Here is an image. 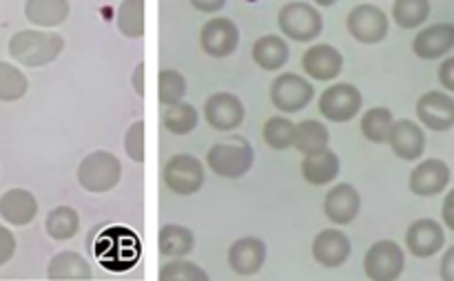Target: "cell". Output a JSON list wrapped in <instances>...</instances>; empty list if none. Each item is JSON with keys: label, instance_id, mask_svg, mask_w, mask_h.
Instances as JSON below:
<instances>
[{"label": "cell", "instance_id": "1", "mask_svg": "<svg viewBox=\"0 0 454 281\" xmlns=\"http://www.w3.org/2000/svg\"><path fill=\"white\" fill-rule=\"evenodd\" d=\"M62 51H65V38L49 29H22L9 40V56L18 65L31 69L51 65Z\"/></svg>", "mask_w": 454, "mask_h": 281}, {"label": "cell", "instance_id": "2", "mask_svg": "<svg viewBox=\"0 0 454 281\" xmlns=\"http://www.w3.org/2000/svg\"><path fill=\"white\" fill-rule=\"evenodd\" d=\"M120 180H122V162L111 151H93L78 164V184L87 193H109L120 184Z\"/></svg>", "mask_w": 454, "mask_h": 281}, {"label": "cell", "instance_id": "3", "mask_svg": "<svg viewBox=\"0 0 454 281\" xmlns=\"http://www.w3.org/2000/svg\"><path fill=\"white\" fill-rule=\"evenodd\" d=\"M253 162H255V151L242 137H235L233 142H217L207 153L208 168L224 180L244 177L253 168Z\"/></svg>", "mask_w": 454, "mask_h": 281}, {"label": "cell", "instance_id": "4", "mask_svg": "<svg viewBox=\"0 0 454 281\" xmlns=\"http://www.w3.org/2000/svg\"><path fill=\"white\" fill-rule=\"evenodd\" d=\"M278 25L286 38L295 40V43H313L322 34L324 18L315 4L293 0L279 9Z\"/></svg>", "mask_w": 454, "mask_h": 281}, {"label": "cell", "instance_id": "5", "mask_svg": "<svg viewBox=\"0 0 454 281\" xmlns=\"http://www.w3.org/2000/svg\"><path fill=\"white\" fill-rule=\"evenodd\" d=\"M406 270V253L393 239H380L364 255V273L371 281H397Z\"/></svg>", "mask_w": 454, "mask_h": 281}, {"label": "cell", "instance_id": "6", "mask_svg": "<svg viewBox=\"0 0 454 281\" xmlns=\"http://www.w3.org/2000/svg\"><path fill=\"white\" fill-rule=\"evenodd\" d=\"M162 180L171 193L186 198L202 189L204 180H207V168L195 155L177 153L164 164Z\"/></svg>", "mask_w": 454, "mask_h": 281}, {"label": "cell", "instance_id": "7", "mask_svg": "<svg viewBox=\"0 0 454 281\" xmlns=\"http://www.w3.org/2000/svg\"><path fill=\"white\" fill-rule=\"evenodd\" d=\"M315 87L309 78L300 74H279L270 84V102L282 113H300L313 102Z\"/></svg>", "mask_w": 454, "mask_h": 281}, {"label": "cell", "instance_id": "8", "mask_svg": "<svg viewBox=\"0 0 454 281\" xmlns=\"http://www.w3.org/2000/svg\"><path fill=\"white\" fill-rule=\"evenodd\" d=\"M364 96L355 84L350 82H337L333 87L324 89L319 96V113L333 124H346L353 118H357L362 111Z\"/></svg>", "mask_w": 454, "mask_h": 281}, {"label": "cell", "instance_id": "9", "mask_svg": "<svg viewBox=\"0 0 454 281\" xmlns=\"http://www.w3.org/2000/svg\"><path fill=\"white\" fill-rule=\"evenodd\" d=\"M346 29L357 43L362 44H380L386 40L390 31V18L377 4L362 3L350 9L346 18Z\"/></svg>", "mask_w": 454, "mask_h": 281}, {"label": "cell", "instance_id": "10", "mask_svg": "<svg viewBox=\"0 0 454 281\" xmlns=\"http://www.w3.org/2000/svg\"><path fill=\"white\" fill-rule=\"evenodd\" d=\"M204 118L215 131H235L247 118L244 102L235 93L217 91L204 102Z\"/></svg>", "mask_w": 454, "mask_h": 281}, {"label": "cell", "instance_id": "11", "mask_svg": "<svg viewBox=\"0 0 454 281\" xmlns=\"http://www.w3.org/2000/svg\"><path fill=\"white\" fill-rule=\"evenodd\" d=\"M417 118L430 131H450L454 127V98L448 91H426L417 100Z\"/></svg>", "mask_w": 454, "mask_h": 281}, {"label": "cell", "instance_id": "12", "mask_svg": "<svg viewBox=\"0 0 454 281\" xmlns=\"http://www.w3.org/2000/svg\"><path fill=\"white\" fill-rule=\"evenodd\" d=\"M200 44L204 53L211 58H226L238 49L239 44V29L231 18L215 16L204 22L200 31Z\"/></svg>", "mask_w": 454, "mask_h": 281}, {"label": "cell", "instance_id": "13", "mask_svg": "<svg viewBox=\"0 0 454 281\" xmlns=\"http://www.w3.org/2000/svg\"><path fill=\"white\" fill-rule=\"evenodd\" d=\"M443 246H446V230L437 220L424 217V220H417L408 226L406 248L411 255L428 260V257L442 253Z\"/></svg>", "mask_w": 454, "mask_h": 281}, {"label": "cell", "instance_id": "14", "mask_svg": "<svg viewBox=\"0 0 454 281\" xmlns=\"http://www.w3.org/2000/svg\"><path fill=\"white\" fill-rule=\"evenodd\" d=\"M301 69L315 82H331L344 69V56L333 44H313V47H309L304 51Z\"/></svg>", "mask_w": 454, "mask_h": 281}, {"label": "cell", "instance_id": "15", "mask_svg": "<svg viewBox=\"0 0 454 281\" xmlns=\"http://www.w3.org/2000/svg\"><path fill=\"white\" fill-rule=\"evenodd\" d=\"M386 144L403 162H417L426 153V131L412 120H395Z\"/></svg>", "mask_w": 454, "mask_h": 281}, {"label": "cell", "instance_id": "16", "mask_svg": "<svg viewBox=\"0 0 454 281\" xmlns=\"http://www.w3.org/2000/svg\"><path fill=\"white\" fill-rule=\"evenodd\" d=\"M450 184V167L439 158H428L417 164L411 173L408 186L419 198H434Z\"/></svg>", "mask_w": 454, "mask_h": 281}, {"label": "cell", "instance_id": "17", "mask_svg": "<svg viewBox=\"0 0 454 281\" xmlns=\"http://www.w3.org/2000/svg\"><path fill=\"white\" fill-rule=\"evenodd\" d=\"M353 244L350 238L340 229H324L313 239V257L324 269H340L350 260Z\"/></svg>", "mask_w": 454, "mask_h": 281}, {"label": "cell", "instance_id": "18", "mask_svg": "<svg viewBox=\"0 0 454 281\" xmlns=\"http://www.w3.org/2000/svg\"><path fill=\"white\" fill-rule=\"evenodd\" d=\"M362 211V195L348 182L335 184L324 198V213L335 226H348Z\"/></svg>", "mask_w": 454, "mask_h": 281}, {"label": "cell", "instance_id": "19", "mask_svg": "<svg viewBox=\"0 0 454 281\" xmlns=\"http://www.w3.org/2000/svg\"><path fill=\"white\" fill-rule=\"evenodd\" d=\"M454 49V22H437L419 34L412 40V51L421 60H439L446 58Z\"/></svg>", "mask_w": 454, "mask_h": 281}, {"label": "cell", "instance_id": "20", "mask_svg": "<svg viewBox=\"0 0 454 281\" xmlns=\"http://www.w3.org/2000/svg\"><path fill=\"white\" fill-rule=\"evenodd\" d=\"M266 264V244L257 238H242L231 244L229 248V266L233 273L251 277L262 270Z\"/></svg>", "mask_w": 454, "mask_h": 281}, {"label": "cell", "instance_id": "21", "mask_svg": "<svg viewBox=\"0 0 454 281\" xmlns=\"http://www.w3.org/2000/svg\"><path fill=\"white\" fill-rule=\"evenodd\" d=\"M38 215V199L27 189H12L0 198V217L12 226H27Z\"/></svg>", "mask_w": 454, "mask_h": 281}, {"label": "cell", "instance_id": "22", "mask_svg": "<svg viewBox=\"0 0 454 281\" xmlns=\"http://www.w3.org/2000/svg\"><path fill=\"white\" fill-rule=\"evenodd\" d=\"M340 158L331 149L309 153L301 160V176L313 186L333 184V180H337V176H340Z\"/></svg>", "mask_w": 454, "mask_h": 281}, {"label": "cell", "instance_id": "23", "mask_svg": "<svg viewBox=\"0 0 454 281\" xmlns=\"http://www.w3.org/2000/svg\"><path fill=\"white\" fill-rule=\"evenodd\" d=\"M71 13L69 0H27L25 18L40 29H53L67 22Z\"/></svg>", "mask_w": 454, "mask_h": 281}, {"label": "cell", "instance_id": "24", "mask_svg": "<svg viewBox=\"0 0 454 281\" xmlns=\"http://www.w3.org/2000/svg\"><path fill=\"white\" fill-rule=\"evenodd\" d=\"M288 58H291L288 43L278 34L262 35L253 44V60L264 71H279L286 65Z\"/></svg>", "mask_w": 454, "mask_h": 281}, {"label": "cell", "instance_id": "25", "mask_svg": "<svg viewBox=\"0 0 454 281\" xmlns=\"http://www.w3.org/2000/svg\"><path fill=\"white\" fill-rule=\"evenodd\" d=\"M331 144V131L324 122L317 120H304L295 124V137H293V149L300 151L301 155L317 153V151L328 149Z\"/></svg>", "mask_w": 454, "mask_h": 281}, {"label": "cell", "instance_id": "26", "mask_svg": "<svg viewBox=\"0 0 454 281\" xmlns=\"http://www.w3.org/2000/svg\"><path fill=\"white\" fill-rule=\"evenodd\" d=\"M158 246H160V253H162L164 257H168V260L186 257L193 253L195 235L191 233V229H186V226L167 224L160 229Z\"/></svg>", "mask_w": 454, "mask_h": 281}, {"label": "cell", "instance_id": "27", "mask_svg": "<svg viewBox=\"0 0 454 281\" xmlns=\"http://www.w3.org/2000/svg\"><path fill=\"white\" fill-rule=\"evenodd\" d=\"M47 275L51 279H89L91 277V266L80 253L62 251L51 257L47 266Z\"/></svg>", "mask_w": 454, "mask_h": 281}, {"label": "cell", "instance_id": "28", "mask_svg": "<svg viewBox=\"0 0 454 281\" xmlns=\"http://www.w3.org/2000/svg\"><path fill=\"white\" fill-rule=\"evenodd\" d=\"M162 124L173 136H189L198 129L200 113L193 105L180 100L176 105H168L162 113Z\"/></svg>", "mask_w": 454, "mask_h": 281}, {"label": "cell", "instance_id": "29", "mask_svg": "<svg viewBox=\"0 0 454 281\" xmlns=\"http://www.w3.org/2000/svg\"><path fill=\"white\" fill-rule=\"evenodd\" d=\"M44 230L56 242H67L74 239L80 230V215L75 208L71 207H56L49 211L47 220H44Z\"/></svg>", "mask_w": 454, "mask_h": 281}, {"label": "cell", "instance_id": "30", "mask_svg": "<svg viewBox=\"0 0 454 281\" xmlns=\"http://www.w3.org/2000/svg\"><path fill=\"white\" fill-rule=\"evenodd\" d=\"M393 122V111L386 109V106H372V109H368L362 115L359 127H362V136L368 142H372V144H386Z\"/></svg>", "mask_w": 454, "mask_h": 281}, {"label": "cell", "instance_id": "31", "mask_svg": "<svg viewBox=\"0 0 454 281\" xmlns=\"http://www.w3.org/2000/svg\"><path fill=\"white\" fill-rule=\"evenodd\" d=\"M115 25L122 35L140 40L145 35V0H122L115 16Z\"/></svg>", "mask_w": 454, "mask_h": 281}, {"label": "cell", "instance_id": "32", "mask_svg": "<svg viewBox=\"0 0 454 281\" xmlns=\"http://www.w3.org/2000/svg\"><path fill=\"white\" fill-rule=\"evenodd\" d=\"M390 16L402 29H419L430 18V0H395Z\"/></svg>", "mask_w": 454, "mask_h": 281}, {"label": "cell", "instance_id": "33", "mask_svg": "<svg viewBox=\"0 0 454 281\" xmlns=\"http://www.w3.org/2000/svg\"><path fill=\"white\" fill-rule=\"evenodd\" d=\"M262 137L266 144L275 151L293 149V137H295V122L286 115H273L264 122Z\"/></svg>", "mask_w": 454, "mask_h": 281}, {"label": "cell", "instance_id": "34", "mask_svg": "<svg viewBox=\"0 0 454 281\" xmlns=\"http://www.w3.org/2000/svg\"><path fill=\"white\" fill-rule=\"evenodd\" d=\"M29 89V80L18 66L0 62V102H16Z\"/></svg>", "mask_w": 454, "mask_h": 281}, {"label": "cell", "instance_id": "35", "mask_svg": "<svg viewBox=\"0 0 454 281\" xmlns=\"http://www.w3.org/2000/svg\"><path fill=\"white\" fill-rule=\"evenodd\" d=\"M186 78L176 69H162L158 78V98L164 106L184 100Z\"/></svg>", "mask_w": 454, "mask_h": 281}, {"label": "cell", "instance_id": "36", "mask_svg": "<svg viewBox=\"0 0 454 281\" xmlns=\"http://www.w3.org/2000/svg\"><path fill=\"white\" fill-rule=\"evenodd\" d=\"M160 281H208V273L184 257H176L160 269Z\"/></svg>", "mask_w": 454, "mask_h": 281}, {"label": "cell", "instance_id": "37", "mask_svg": "<svg viewBox=\"0 0 454 281\" xmlns=\"http://www.w3.org/2000/svg\"><path fill=\"white\" fill-rule=\"evenodd\" d=\"M124 151L137 164H145V120H136L124 133Z\"/></svg>", "mask_w": 454, "mask_h": 281}, {"label": "cell", "instance_id": "38", "mask_svg": "<svg viewBox=\"0 0 454 281\" xmlns=\"http://www.w3.org/2000/svg\"><path fill=\"white\" fill-rule=\"evenodd\" d=\"M13 253H16V238H13L12 230L0 226V266L7 264Z\"/></svg>", "mask_w": 454, "mask_h": 281}, {"label": "cell", "instance_id": "39", "mask_svg": "<svg viewBox=\"0 0 454 281\" xmlns=\"http://www.w3.org/2000/svg\"><path fill=\"white\" fill-rule=\"evenodd\" d=\"M437 75H439V84H442L448 93H454V56L446 58V60L439 65Z\"/></svg>", "mask_w": 454, "mask_h": 281}, {"label": "cell", "instance_id": "40", "mask_svg": "<svg viewBox=\"0 0 454 281\" xmlns=\"http://www.w3.org/2000/svg\"><path fill=\"white\" fill-rule=\"evenodd\" d=\"M442 220H443V226H446L448 230H452V233H454V189L448 191V195L443 198Z\"/></svg>", "mask_w": 454, "mask_h": 281}, {"label": "cell", "instance_id": "41", "mask_svg": "<svg viewBox=\"0 0 454 281\" xmlns=\"http://www.w3.org/2000/svg\"><path fill=\"white\" fill-rule=\"evenodd\" d=\"M439 275L443 281H454V246L448 248L442 257V266H439Z\"/></svg>", "mask_w": 454, "mask_h": 281}, {"label": "cell", "instance_id": "42", "mask_svg": "<svg viewBox=\"0 0 454 281\" xmlns=\"http://www.w3.org/2000/svg\"><path fill=\"white\" fill-rule=\"evenodd\" d=\"M189 3L202 13H217L226 7L229 0H189Z\"/></svg>", "mask_w": 454, "mask_h": 281}, {"label": "cell", "instance_id": "43", "mask_svg": "<svg viewBox=\"0 0 454 281\" xmlns=\"http://www.w3.org/2000/svg\"><path fill=\"white\" fill-rule=\"evenodd\" d=\"M133 91L137 93V96H145V62H137V66L133 69Z\"/></svg>", "mask_w": 454, "mask_h": 281}, {"label": "cell", "instance_id": "44", "mask_svg": "<svg viewBox=\"0 0 454 281\" xmlns=\"http://www.w3.org/2000/svg\"><path fill=\"white\" fill-rule=\"evenodd\" d=\"M317 4H322V7H333V4H337L340 0H315Z\"/></svg>", "mask_w": 454, "mask_h": 281}]
</instances>
